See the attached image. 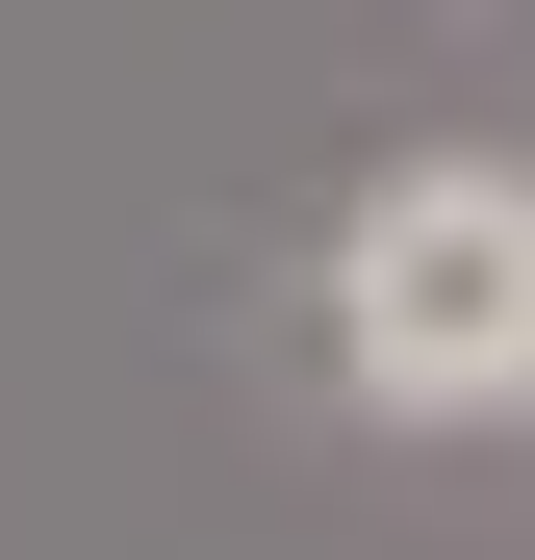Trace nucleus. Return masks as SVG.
<instances>
[{"mask_svg": "<svg viewBox=\"0 0 535 560\" xmlns=\"http://www.w3.org/2000/svg\"><path fill=\"white\" fill-rule=\"evenodd\" d=\"M332 383L383 433L535 408V153H383L332 205Z\"/></svg>", "mask_w": 535, "mask_h": 560, "instance_id": "1", "label": "nucleus"}]
</instances>
